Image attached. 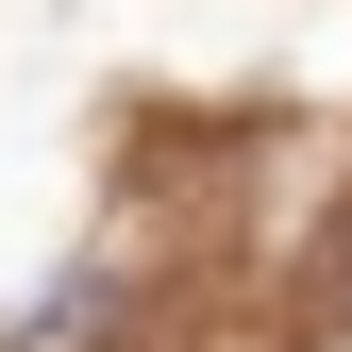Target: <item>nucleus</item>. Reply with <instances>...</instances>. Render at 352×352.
Instances as JSON below:
<instances>
[]
</instances>
